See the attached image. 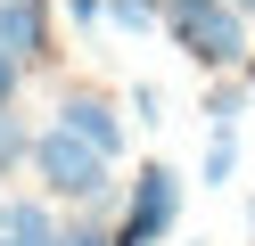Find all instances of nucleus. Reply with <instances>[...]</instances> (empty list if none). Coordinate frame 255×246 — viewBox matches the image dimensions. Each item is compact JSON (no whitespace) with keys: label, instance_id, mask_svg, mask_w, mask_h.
Returning <instances> with one entry per match:
<instances>
[{"label":"nucleus","instance_id":"f257e3e1","mask_svg":"<svg viewBox=\"0 0 255 246\" xmlns=\"http://www.w3.org/2000/svg\"><path fill=\"white\" fill-rule=\"evenodd\" d=\"M33 172H41V197H58V205H107V189H116V156H99L91 140L58 123L33 140Z\"/></svg>","mask_w":255,"mask_h":246},{"label":"nucleus","instance_id":"f03ea898","mask_svg":"<svg viewBox=\"0 0 255 246\" xmlns=\"http://www.w3.org/2000/svg\"><path fill=\"white\" fill-rule=\"evenodd\" d=\"M173 222H181V172L148 156V164L132 172L124 213H116V238H124V246H165V238H173Z\"/></svg>","mask_w":255,"mask_h":246},{"label":"nucleus","instance_id":"7ed1b4c3","mask_svg":"<svg viewBox=\"0 0 255 246\" xmlns=\"http://www.w3.org/2000/svg\"><path fill=\"white\" fill-rule=\"evenodd\" d=\"M173 41H181V58L189 66H206V74H214V66H247V8H231V0H214V8H198V16H173Z\"/></svg>","mask_w":255,"mask_h":246},{"label":"nucleus","instance_id":"20e7f679","mask_svg":"<svg viewBox=\"0 0 255 246\" xmlns=\"http://www.w3.org/2000/svg\"><path fill=\"white\" fill-rule=\"evenodd\" d=\"M58 131H74V140H91L99 156H116L124 148V107L107 90H58V115H50Z\"/></svg>","mask_w":255,"mask_h":246},{"label":"nucleus","instance_id":"39448f33","mask_svg":"<svg viewBox=\"0 0 255 246\" xmlns=\"http://www.w3.org/2000/svg\"><path fill=\"white\" fill-rule=\"evenodd\" d=\"M0 49L17 66H41L50 58V8L41 0H0Z\"/></svg>","mask_w":255,"mask_h":246},{"label":"nucleus","instance_id":"423d86ee","mask_svg":"<svg viewBox=\"0 0 255 246\" xmlns=\"http://www.w3.org/2000/svg\"><path fill=\"white\" fill-rule=\"evenodd\" d=\"M58 197H17V205H8V222H0V238L8 246H58L66 238V230H58Z\"/></svg>","mask_w":255,"mask_h":246},{"label":"nucleus","instance_id":"0eeeda50","mask_svg":"<svg viewBox=\"0 0 255 246\" xmlns=\"http://www.w3.org/2000/svg\"><path fill=\"white\" fill-rule=\"evenodd\" d=\"M33 140H41V131L25 123L17 107H0V172H8V164H33Z\"/></svg>","mask_w":255,"mask_h":246},{"label":"nucleus","instance_id":"6e6552de","mask_svg":"<svg viewBox=\"0 0 255 246\" xmlns=\"http://www.w3.org/2000/svg\"><path fill=\"white\" fill-rule=\"evenodd\" d=\"M231 172H239V140H231V131H214V148L198 156V189H222Z\"/></svg>","mask_w":255,"mask_h":246},{"label":"nucleus","instance_id":"1a4fd4ad","mask_svg":"<svg viewBox=\"0 0 255 246\" xmlns=\"http://www.w3.org/2000/svg\"><path fill=\"white\" fill-rule=\"evenodd\" d=\"M156 16H165L156 0H107V25H116V33H148Z\"/></svg>","mask_w":255,"mask_h":246},{"label":"nucleus","instance_id":"9d476101","mask_svg":"<svg viewBox=\"0 0 255 246\" xmlns=\"http://www.w3.org/2000/svg\"><path fill=\"white\" fill-rule=\"evenodd\" d=\"M58 246H124V238H116V222H99V213H74Z\"/></svg>","mask_w":255,"mask_h":246},{"label":"nucleus","instance_id":"9b49d317","mask_svg":"<svg viewBox=\"0 0 255 246\" xmlns=\"http://www.w3.org/2000/svg\"><path fill=\"white\" fill-rule=\"evenodd\" d=\"M206 123H214V131H239V90H231V82L206 90Z\"/></svg>","mask_w":255,"mask_h":246},{"label":"nucleus","instance_id":"f8f14e48","mask_svg":"<svg viewBox=\"0 0 255 246\" xmlns=\"http://www.w3.org/2000/svg\"><path fill=\"white\" fill-rule=\"evenodd\" d=\"M132 123H165V98H156V82H132Z\"/></svg>","mask_w":255,"mask_h":246},{"label":"nucleus","instance_id":"ddd939ff","mask_svg":"<svg viewBox=\"0 0 255 246\" xmlns=\"http://www.w3.org/2000/svg\"><path fill=\"white\" fill-rule=\"evenodd\" d=\"M17 82H25V66L8 58V49H0V107H17Z\"/></svg>","mask_w":255,"mask_h":246},{"label":"nucleus","instance_id":"4468645a","mask_svg":"<svg viewBox=\"0 0 255 246\" xmlns=\"http://www.w3.org/2000/svg\"><path fill=\"white\" fill-rule=\"evenodd\" d=\"M198 8H214V0H165V25L173 16H198Z\"/></svg>","mask_w":255,"mask_h":246},{"label":"nucleus","instance_id":"2eb2a0df","mask_svg":"<svg viewBox=\"0 0 255 246\" xmlns=\"http://www.w3.org/2000/svg\"><path fill=\"white\" fill-rule=\"evenodd\" d=\"M66 16H83V25H91V16H107V0H66Z\"/></svg>","mask_w":255,"mask_h":246},{"label":"nucleus","instance_id":"dca6fc26","mask_svg":"<svg viewBox=\"0 0 255 246\" xmlns=\"http://www.w3.org/2000/svg\"><path fill=\"white\" fill-rule=\"evenodd\" d=\"M0 180H8V172H0ZM8 205H17V197H8V189H0V222H8Z\"/></svg>","mask_w":255,"mask_h":246},{"label":"nucleus","instance_id":"f3484780","mask_svg":"<svg viewBox=\"0 0 255 246\" xmlns=\"http://www.w3.org/2000/svg\"><path fill=\"white\" fill-rule=\"evenodd\" d=\"M247 90H255V49H247Z\"/></svg>","mask_w":255,"mask_h":246},{"label":"nucleus","instance_id":"a211bd4d","mask_svg":"<svg viewBox=\"0 0 255 246\" xmlns=\"http://www.w3.org/2000/svg\"><path fill=\"white\" fill-rule=\"evenodd\" d=\"M231 8H247V16H255V0H231Z\"/></svg>","mask_w":255,"mask_h":246},{"label":"nucleus","instance_id":"6ab92c4d","mask_svg":"<svg viewBox=\"0 0 255 246\" xmlns=\"http://www.w3.org/2000/svg\"><path fill=\"white\" fill-rule=\"evenodd\" d=\"M156 8H165V0H156Z\"/></svg>","mask_w":255,"mask_h":246},{"label":"nucleus","instance_id":"aec40b11","mask_svg":"<svg viewBox=\"0 0 255 246\" xmlns=\"http://www.w3.org/2000/svg\"><path fill=\"white\" fill-rule=\"evenodd\" d=\"M0 246H8V238H0Z\"/></svg>","mask_w":255,"mask_h":246}]
</instances>
